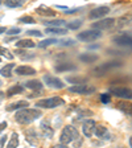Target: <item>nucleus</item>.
I'll return each instance as SVG.
<instances>
[{
    "label": "nucleus",
    "mask_w": 132,
    "mask_h": 148,
    "mask_svg": "<svg viewBox=\"0 0 132 148\" xmlns=\"http://www.w3.org/2000/svg\"><path fill=\"white\" fill-rule=\"evenodd\" d=\"M41 115L42 114H41L40 110L24 107V108L17 110V112H16V115H15V119H16V122L20 124H31V123H33L36 119H38Z\"/></svg>",
    "instance_id": "1"
},
{
    "label": "nucleus",
    "mask_w": 132,
    "mask_h": 148,
    "mask_svg": "<svg viewBox=\"0 0 132 148\" xmlns=\"http://www.w3.org/2000/svg\"><path fill=\"white\" fill-rule=\"evenodd\" d=\"M78 138H79V132H78V130L75 128L74 126H66L64 130H62L60 142H61L64 145H68V144H70L71 142L77 140Z\"/></svg>",
    "instance_id": "2"
},
{
    "label": "nucleus",
    "mask_w": 132,
    "mask_h": 148,
    "mask_svg": "<svg viewBox=\"0 0 132 148\" xmlns=\"http://www.w3.org/2000/svg\"><path fill=\"white\" fill-rule=\"evenodd\" d=\"M122 65H123V62L122 61L106 62V64H103V65H101V66H98V68L94 69V70H92V74H94L95 77H102V75L107 74L110 70H114V69H116V68H120Z\"/></svg>",
    "instance_id": "3"
},
{
    "label": "nucleus",
    "mask_w": 132,
    "mask_h": 148,
    "mask_svg": "<svg viewBox=\"0 0 132 148\" xmlns=\"http://www.w3.org/2000/svg\"><path fill=\"white\" fill-rule=\"evenodd\" d=\"M65 105V102L62 98L60 97H53V98H48V99H41L36 103L37 107H42V108H55L60 106Z\"/></svg>",
    "instance_id": "4"
},
{
    "label": "nucleus",
    "mask_w": 132,
    "mask_h": 148,
    "mask_svg": "<svg viewBox=\"0 0 132 148\" xmlns=\"http://www.w3.org/2000/svg\"><path fill=\"white\" fill-rule=\"evenodd\" d=\"M102 33L99 31H85V32H81L77 36L78 40L81 41H85V42H91V41H95L98 38H101Z\"/></svg>",
    "instance_id": "5"
},
{
    "label": "nucleus",
    "mask_w": 132,
    "mask_h": 148,
    "mask_svg": "<svg viewBox=\"0 0 132 148\" xmlns=\"http://www.w3.org/2000/svg\"><path fill=\"white\" fill-rule=\"evenodd\" d=\"M69 91L74 92V94H85V95H87V94L95 92V87L90 86L87 83H82V85H75V86L69 87Z\"/></svg>",
    "instance_id": "6"
},
{
    "label": "nucleus",
    "mask_w": 132,
    "mask_h": 148,
    "mask_svg": "<svg viewBox=\"0 0 132 148\" xmlns=\"http://www.w3.org/2000/svg\"><path fill=\"white\" fill-rule=\"evenodd\" d=\"M108 91L111 94H114L115 97L119 98H124V99H131V90L127 87H120V86H110Z\"/></svg>",
    "instance_id": "7"
},
{
    "label": "nucleus",
    "mask_w": 132,
    "mask_h": 148,
    "mask_svg": "<svg viewBox=\"0 0 132 148\" xmlns=\"http://www.w3.org/2000/svg\"><path fill=\"white\" fill-rule=\"evenodd\" d=\"M115 20L114 18H103V20H98V21L92 23L91 28L92 29H96V31H103V29H110L111 27H114Z\"/></svg>",
    "instance_id": "8"
},
{
    "label": "nucleus",
    "mask_w": 132,
    "mask_h": 148,
    "mask_svg": "<svg viewBox=\"0 0 132 148\" xmlns=\"http://www.w3.org/2000/svg\"><path fill=\"white\" fill-rule=\"evenodd\" d=\"M44 83H46V85L49 87H52V89H64L65 87V83L62 82L60 78L53 77L50 74L44 75Z\"/></svg>",
    "instance_id": "9"
},
{
    "label": "nucleus",
    "mask_w": 132,
    "mask_h": 148,
    "mask_svg": "<svg viewBox=\"0 0 132 148\" xmlns=\"http://www.w3.org/2000/svg\"><path fill=\"white\" fill-rule=\"evenodd\" d=\"M108 12H110V8L106 5H102L95 9H92L91 12L89 13V17L91 18V20H98V18H103Z\"/></svg>",
    "instance_id": "10"
},
{
    "label": "nucleus",
    "mask_w": 132,
    "mask_h": 148,
    "mask_svg": "<svg viewBox=\"0 0 132 148\" xmlns=\"http://www.w3.org/2000/svg\"><path fill=\"white\" fill-rule=\"evenodd\" d=\"M94 127H95V122L92 119H89L86 122H83V126H82V130H83V134L87 138H91L92 134H94Z\"/></svg>",
    "instance_id": "11"
},
{
    "label": "nucleus",
    "mask_w": 132,
    "mask_h": 148,
    "mask_svg": "<svg viewBox=\"0 0 132 148\" xmlns=\"http://www.w3.org/2000/svg\"><path fill=\"white\" fill-rule=\"evenodd\" d=\"M16 73L18 75H33V74H36V69H33L32 66H28V65H21V66L16 68Z\"/></svg>",
    "instance_id": "12"
},
{
    "label": "nucleus",
    "mask_w": 132,
    "mask_h": 148,
    "mask_svg": "<svg viewBox=\"0 0 132 148\" xmlns=\"http://www.w3.org/2000/svg\"><path fill=\"white\" fill-rule=\"evenodd\" d=\"M114 42L116 44V45H128L131 46L132 41H131V34H120V36H116L114 38Z\"/></svg>",
    "instance_id": "13"
},
{
    "label": "nucleus",
    "mask_w": 132,
    "mask_h": 148,
    "mask_svg": "<svg viewBox=\"0 0 132 148\" xmlns=\"http://www.w3.org/2000/svg\"><path fill=\"white\" fill-rule=\"evenodd\" d=\"M40 128H41V132H42V135L45 136V138H52L53 134H54V130L50 127L48 120H44L42 123L40 124Z\"/></svg>",
    "instance_id": "14"
},
{
    "label": "nucleus",
    "mask_w": 132,
    "mask_h": 148,
    "mask_svg": "<svg viewBox=\"0 0 132 148\" xmlns=\"http://www.w3.org/2000/svg\"><path fill=\"white\" fill-rule=\"evenodd\" d=\"M71 70H77V66L71 62H62V64L55 66V71L62 73V71H71Z\"/></svg>",
    "instance_id": "15"
},
{
    "label": "nucleus",
    "mask_w": 132,
    "mask_h": 148,
    "mask_svg": "<svg viewBox=\"0 0 132 148\" xmlns=\"http://www.w3.org/2000/svg\"><path fill=\"white\" fill-rule=\"evenodd\" d=\"M94 132H95V135L101 139H110V135H108V132H107V128H106L105 126L95 124V127H94Z\"/></svg>",
    "instance_id": "16"
},
{
    "label": "nucleus",
    "mask_w": 132,
    "mask_h": 148,
    "mask_svg": "<svg viewBox=\"0 0 132 148\" xmlns=\"http://www.w3.org/2000/svg\"><path fill=\"white\" fill-rule=\"evenodd\" d=\"M29 103L27 101H18V102H15L12 105H8L5 107L7 111H15V110H20V108H24V107H28Z\"/></svg>",
    "instance_id": "17"
},
{
    "label": "nucleus",
    "mask_w": 132,
    "mask_h": 148,
    "mask_svg": "<svg viewBox=\"0 0 132 148\" xmlns=\"http://www.w3.org/2000/svg\"><path fill=\"white\" fill-rule=\"evenodd\" d=\"M25 135H27V140L31 143V144H37L38 138H37V132L34 128H28L27 131H25Z\"/></svg>",
    "instance_id": "18"
},
{
    "label": "nucleus",
    "mask_w": 132,
    "mask_h": 148,
    "mask_svg": "<svg viewBox=\"0 0 132 148\" xmlns=\"http://www.w3.org/2000/svg\"><path fill=\"white\" fill-rule=\"evenodd\" d=\"M36 12L38 13L40 16H55V12L53 11L52 8H48V7H45V5H40L38 8L36 9Z\"/></svg>",
    "instance_id": "19"
},
{
    "label": "nucleus",
    "mask_w": 132,
    "mask_h": 148,
    "mask_svg": "<svg viewBox=\"0 0 132 148\" xmlns=\"http://www.w3.org/2000/svg\"><path fill=\"white\" fill-rule=\"evenodd\" d=\"M13 68H15V64H13V62H11V64L3 66V68L0 69V75H3V77H5V78H9L11 75H12Z\"/></svg>",
    "instance_id": "20"
},
{
    "label": "nucleus",
    "mask_w": 132,
    "mask_h": 148,
    "mask_svg": "<svg viewBox=\"0 0 132 148\" xmlns=\"http://www.w3.org/2000/svg\"><path fill=\"white\" fill-rule=\"evenodd\" d=\"M79 60L82 62H86V64H92V62H95L98 60V56L92 54V53H85V54L79 56Z\"/></svg>",
    "instance_id": "21"
},
{
    "label": "nucleus",
    "mask_w": 132,
    "mask_h": 148,
    "mask_svg": "<svg viewBox=\"0 0 132 148\" xmlns=\"http://www.w3.org/2000/svg\"><path fill=\"white\" fill-rule=\"evenodd\" d=\"M24 92V87L21 85H15V86L9 87L7 90V95L8 97H13V95H17V94H23Z\"/></svg>",
    "instance_id": "22"
},
{
    "label": "nucleus",
    "mask_w": 132,
    "mask_h": 148,
    "mask_svg": "<svg viewBox=\"0 0 132 148\" xmlns=\"http://www.w3.org/2000/svg\"><path fill=\"white\" fill-rule=\"evenodd\" d=\"M25 87H28V89H31V90H36V91H40L42 89V83L37 79L28 81V82H25Z\"/></svg>",
    "instance_id": "23"
},
{
    "label": "nucleus",
    "mask_w": 132,
    "mask_h": 148,
    "mask_svg": "<svg viewBox=\"0 0 132 148\" xmlns=\"http://www.w3.org/2000/svg\"><path fill=\"white\" fill-rule=\"evenodd\" d=\"M45 32L49 34H66L68 33V31L65 28H58V27H49V28H46Z\"/></svg>",
    "instance_id": "24"
},
{
    "label": "nucleus",
    "mask_w": 132,
    "mask_h": 148,
    "mask_svg": "<svg viewBox=\"0 0 132 148\" xmlns=\"http://www.w3.org/2000/svg\"><path fill=\"white\" fill-rule=\"evenodd\" d=\"M116 107L119 108L120 111H123L124 114L131 115V103H127V102H118Z\"/></svg>",
    "instance_id": "25"
},
{
    "label": "nucleus",
    "mask_w": 132,
    "mask_h": 148,
    "mask_svg": "<svg viewBox=\"0 0 132 148\" xmlns=\"http://www.w3.org/2000/svg\"><path fill=\"white\" fill-rule=\"evenodd\" d=\"M42 24L46 25V27H61V25L65 24V20H61V18H57V20H44Z\"/></svg>",
    "instance_id": "26"
},
{
    "label": "nucleus",
    "mask_w": 132,
    "mask_h": 148,
    "mask_svg": "<svg viewBox=\"0 0 132 148\" xmlns=\"http://www.w3.org/2000/svg\"><path fill=\"white\" fill-rule=\"evenodd\" d=\"M16 46H17V48H21V49H24V48H33L34 42L32 40L25 38V40H18L17 42H16Z\"/></svg>",
    "instance_id": "27"
},
{
    "label": "nucleus",
    "mask_w": 132,
    "mask_h": 148,
    "mask_svg": "<svg viewBox=\"0 0 132 148\" xmlns=\"http://www.w3.org/2000/svg\"><path fill=\"white\" fill-rule=\"evenodd\" d=\"M4 4L8 8H18L24 4V0H4Z\"/></svg>",
    "instance_id": "28"
},
{
    "label": "nucleus",
    "mask_w": 132,
    "mask_h": 148,
    "mask_svg": "<svg viewBox=\"0 0 132 148\" xmlns=\"http://www.w3.org/2000/svg\"><path fill=\"white\" fill-rule=\"evenodd\" d=\"M8 145L9 148H16L18 147V135L16 132H13L12 135H11V139H9V142H8Z\"/></svg>",
    "instance_id": "29"
},
{
    "label": "nucleus",
    "mask_w": 132,
    "mask_h": 148,
    "mask_svg": "<svg viewBox=\"0 0 132 148\" xmlns=\"http://www.w3.org/2000/svg\"><path fill=\"white\" fill-rule=\"evenodd\" d=\"M66 81H68V82H71V83H77V85H82V83L87 82V79L83 77H68Z\"/></svg>",
    "instance_id": "30"
},
{
    "label": "nucleus",
    "mask_w": 132,
    "mask_h": 148,
    "mask_svg": "<svg viewBox=\"0 0 132 148\" xmlns=\"http://www.w3.org/2000/svg\"><path fill=\"white\" fill-rule=\"evenodd\" d=\"M54 44H58V40H55V38H46V40L41 41V42L38 44V46H40V48H46V46L54 45Z\"/></svg>",
    "instance_id": "31"
},
{
    "label": "nucleus",
    "mask_w": 132,
    "mask_h": 148,
    "mask_svg": "<svg viewBox=\"0 0 132 148\" xmlns=\"http://www.w3.org/2000/svg\"><path fill=\"white\" fill-rule=\"evenodd\" d=\"M15 54L18 56L21 60H28V58H33L34 57V54H28L27 56V52H24V50H18V49L15 50Z\"/></svg>",
    "instance_id": "32"
},
{
    "label": "nucleus",
    "mask_w": 132,
    "mask_h": 148,
    "mask_svg": "<svg viewBox=\"0 0 132 148\" xmlns=\"http://www.w3.org/2000/svg\"><path fill=\"white\" fill-rule=\"evenodd\" d=\"M1 56H3V57H5V58H8V60H13V57H15V56L9 52L8 49L3 48V46H0V57H1Z\"/></svg>",
    "instance_id": "33"
},
{
    "label": "nucleus",
    "mask_w": 132,
    "mask_h": 148,
    "mask_svg": "<svg viewBox=\"0 0 132 148\" xmlns=\"http://www.w3.org/2000/svg\"><path fill=\"white\" fill-rule=\"evenodd\" d=\"M20 23H23V24H34L36 23V20H34L32 16H23V17H20V20H18Z\"/></svg>",
    "instance_id": "34"
},
{
    "label": "nucleus",
    "mask_w": 132,
    "mask_h": 148,
    "mask_svg": "<svg viewBox=\"0 0 132 148\" xmlns=\"http://www.w3.org/2000/svg\"><path fill=\"white\" fill-rule=\"evenodd\" d=\"M81 25H82V20H74V21L69 23L68 28H69V29H74V31H77Z\"/></svg>",
    "instance_id": "35"
},
{
    "label": "nucleus",
    "mask_w": 132,
    "mask_h": 148,
    "mask_svg": "<svg viewBox=\"0 0 132 148\" xmlns=\"http://www.w3.org/2000/svg\"><path fill=\"white\" fill-rule=\"evenodd\" d=\"M58 44L61 46H71L75 44V41L71 40V38H68V40H58Z\"/></svg>",
    "instance_id": "36"
},
{
    "label": "nucleus",
    "mask_w": 132,
    "mask_h": 148,
    "mask_svg": "<svg viewBox=\"0 0 132 148\" xmlns=\"http://www.w3.org/2000/svg\"><path fill=\"white\" fill-rule=\"evenodd\" d=\"M20 32H21L20 28H11L9 31H5V33L8 34V36H12V34H18Z\"/></svg>",
    "instance_id": "37"
},
{
    "label": "nucleus",
    "mask_w": 132,
    "mask_h": 148,
    "mask_svg": "<svg viewBox=\"0 0 132 148\" xmlns=\"http://www.w3.org/2000/svg\"><path fill=\"white\" fill-rule=\"evenodd\" d=\"M101 101L103 102V103H108V102L111 101V97H110V94H102L101 95Z\"/></svg>",
    "instance_id": "38"
},
{
    "label": "nucleus",
    "mask_w": 132,
    "mask_h": 148,
    "mask_svg": "<svg viewBox=\"0 0 132 148\" xmlns=\"http://www.w3.org/2000/svg\"><path fill=\"white\" fill-rule=\"evenodd\" d=\"M27 33L29 34V36H34V37H41V34H42L40 31H37V29H33V31H28Z\"/></svg>",
    "instance_id": "39"
},
{
    "label": "nucleus",
    "mask_w": 132,
    "mask_h": 148,
    "mask_svg": "<svg viewBox=\"0 0 132 148\" xmlns=\"http://www.w3.org/2000/svg\"><path fill=\"white\" fill-rule=\"evenodd\" d=\"M5 128H7V122H1V123H0V134L3 132Z\"/></svg>",
    "instance_id": "40"
},
{
    "label": "nucleus",
    "mask_w": 132,
    "mask_h": 148,
    "mask_svg": "<svg viewBox=\"0 0 132 148\" xmlns=\"http://www.w3.org/2000/svg\"><path fill=\"white\" fill-rule=\"evenodd\" d=\"M5 142H7V136H1V139H0V147H4Z\"/></svg>",
    "instance_id": "41"
},
{
    "label": "nucleus",
    "mask_w": 132,
    "mask_h": 148,
    "mask_svg": "<svg viewBox=\"0 0 132 148\" xmlns=\"http://www.w3.org/2000/svg\"><path fill=\"white\" fill-rule=\"evenodd\" d=\"M81 8H74V9H70V11H65L66 13H74V12H78Z\"/></svg>",
    "instance_id": "42"
},
{
    "label": "nucleus",
    "mask_w": 132,
    "mask_h": 148,
    "mask_svg": "<svg viewBox=\"0 0 132 148\" xmlns=\"http://www.w3.org/2000/svg\"><path fill=\"white\" fill-rule=\"evenodd\" d=\"M5 31H7L5 27H0V34H1V33H5Z\"/></svg>",
    "instance_id": "43"
},
{
    "label": "nucleus",
    "mask_w": 132,
    "mask_h": 148,
    "mask_svg": "<svg viewBox=\"0 0 132 148\" xmlns=\"http://www.w3.org/2000/svg\"><path fill=\"white\" fill-rule=\"evenodd\" d=\"M4 97H5V95H4V92H3V91H0V102H1V101L4 99Z\"/></svg>",
    "instance_id": "44"
},
{
    "label": "nucleus",
    "mask_w": 132,
    "mask_h": 148,
    "mask_svg": "<svg viewBox=\"0 0 132 148\" xmlns=\"http://www.w3.org/2000/svg\"><path fill=\"white\" fill-rule=\"evenodd\" d=\"M1 85H3V81H1V79H0V86H1Z\"/></svg>",
    "instance_id": "45"
},
{
    "label": "nucleus",
    "mask_w": 132,
    "mask_h": 148,
    "mask_svg": "<svg viewBox=\"0 0 132 148\" xmlns=\"http://www.w3.org/2000/svg\"><path fill=\"white\" fill-rule=\"evenodd\" d=\"M1 1H3V0H0V4H1Z\"/></svg>",
    "instance_id": "46"
},
{
    "label": "nucleus",
    "mask_w": 132,
    "mask_h": 148,
    "mask_svg": "<svg viewBox=\"0 0 132 148\" xmlns=\"http://www.w3.org/2000/svg\"><path fill=\"white\" fill-rule=\"evenodd\" d=\"M0 62H1V57H0Z\"/></svg>",
    "instance_id": "47"
}]
</instances>
